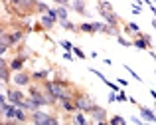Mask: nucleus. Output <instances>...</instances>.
Instances as JSON below:
<instances>
[{"mask_svg": "<svg viewBox=\"0 0 156 125\" xmlns=\"http://www.w3.org/2000/svg\"><path fill=\"white\" fill-rule=\"evenodd\" d=\"M59 46L65 50V52H69V50H73V46H71V42H67V40H61L59 42Z\"/></svg>", "mask_w": 156, "mask_h": 125, "instance_id": "obj_23", "label": "nucleus"}, {"mask_svg": "<svg viewBox=\"0 0 156 125\" xmlns=\"http://www.w3.org/2000/svg\"><path fill=\"white\" fill-rule=\"evenodd\" d=\"M97 12H99V16L105 20L107 24H111V26L119 28V30H121V26L125 24L121 18H119V14L115 12L113 4H111L109 0H97Z\"/></svg>", "mask_w": 156, "mask_h": 125, "instance_id": "obj_1", "label": "nucleus"}, {"mask_svg": "<svg viewBox=\"0 0 156 125\" xmlns=\"http://www.w3.org/2000/svg\"><path fill=\"white\" fill-rule=\"evenodd\" d=\"M30 58V54H16L14 58H12L8 64H10V70L12 72H20V70L24 68V62Z\"/></svg>", "mask_w": 156, "mask_h": 125, "instance_id": "obj_10", "label": "nucleus"}, {"mask_svg": "<svg viewBox=\"0 0 156 125\" xmlns=\"http://www.w3.org/2000/svg\"><path fill=\"white\" fill-rule=\"evenodd\" d=\"M79 32H85V34H95V24L93 22H83V24H77V34Z\"/></svg>", "mask_w": 156, "mask_h": 125, "instance_id": "obj_15", "label": "nucleus"}, {"mask_svg": "<svg viewBox=\"0 0 156 125\" xmlns=\"http://www.w3.org/2000/svg\"><path fill=\"white\" fill-rule=\"evenodd\" d=\"M85 111H81V109H75V111H71V115H67L65 117V123H73V125H87V123H91L87 117H85Z\"/></svg>", "mask_w": 156, "mask_h": 125, "instance_id": "obj_8", "label": "nucleus"}, {"mask_svg": "<svg viewBox=\"0 0 156 125\" xmlns=\"http://www.w3.org/2000/svg\"><path fill=\"white\" fill-rule=\"evenodd\" d=\"M142 38H144V42L148 44V50H150V48H152V36H150V34H144V32H142Z\"/></svg>", "mask_w": 156, "mask_h": 125, "instance_id": "obj_25", "label": "nucleus"}, {"mask_svg": "<svg viewBox=\"0 0 156 125\" xmlns=\"http://www.w3.org/2000/svg\"><path fill=\"white\" fill-rule=\"evenodd\" d=\"M55 4H61V6H69L71 4V0H53Z\"/></svg>", "mask_w": 156, "mask_h": 125, "instance_id": "obj_26", "label": "nucleus"}, {"mask_svg": "<svg viewBox=\"0 0 156 125\" xmlns=\"http://www.w3.org/2000/svg\"><path fill=\"white\" fill-rule=\"evenodd\" d=\"M117 101H129V97H126L125 93H119L117 95Z\"/></svg>", "mask_w": 156, "mask_h": 125, "instance_id": "obj_27", "label": "nucleus"}, {"mask_svg": "<svg viewBox=\"0 0 156 125\" xmlns=\"http://www.w3.org/2000/svg\"><path fill=\"white\" fill-rule=\"evenodd\" d=\"M150 95L154 97V101H156V89H150Z\"/></svg>", "mask_w": 156, "mask_h": 125, "instance_id": "obj_28", "label": "nucleus"}, {"mask_svg": "<svg viewBox=\"0 0 156 125\" xmlns=\"http://www.w3.org/2000/svg\"><path fill=\"white\" fill-rule=\"evenodd\" d=\"M53 10H55L57 20H67V6H61V4H57V8H53Z\"/></svg>", "mask_w": 156, "mask_h": 125, "instance_id": "obj_17", "label": "nucleus"}, {"mask_svg": "<svg viewBox=\"0 0 156 125\" xmlns=\"http://www.w3.org/2000/svg\"><path fill=\"white\" fill-rule=\"evenodd\" d=\"M59 24H61V28H65V30H71V32H75V34H77V26H75V24H71L69 20H59Z\"/></svg>", "mask_w": 156, "mask_h": 125, "instance_id": "obj_21", "label": "nucleus"}, {"mask_svg": "<svg viewBox=\"0 0 156 125\" xmlns=\"http://www.w3.org/2000/svg\"><path fill=\"white\" fill-rule=\"evenodd\" d=\"M12 80H14V85H18V87L30 85V83H32V74L26 72V70H20V72H14Z\"/></svg>", "mask_w": 156, "mask_h": 125, "instance_id": "obj_9", "label": "nucleus"}, {"mask_svg": "<svg viewBox=\"0 0 156 125\" xmlns=\"http://www.w3.org/2000/svg\"><path fill=\"white\" fill-rule=\"evenodd\" d=\"M109 125H126V119L122 115H113L109 117Z\"/></svg>", "mask_w": 156, "mask_h": 125, "instance_id": "obj_20", "label": "nucleus"}, {"mask_svg": "<svg viewBox=\"0 0 156 125\" xmlns=\"http://www.w3.org/2000/svg\"><path fill=\"white\" fill-rule=\"evenodd\" d=\"M12 76H14V72L10 70V64L6 62V58L2 56V58H0V80H2V85H4V87L10 83Z\"/></svg>", "mask_w": 156, "mask_h": 125, "instance_id": "obj_5", "label": "nucleus"}, {"mask_svg": "<svg viewBox=\"0 0 156 125\" xmlns=\"http://www.w3.org/2000/svg\"><path fill=\"white\" fill-rule=\"evenodd\" d=\"M10 48H14V42H12L10 34H8L6 30H2V32H0V54L4 56Z\"/></svg>", "mask_w": 156, "mask_h": 125, "instance_id": "obj_11", "label": "nucleus"}, {"mask_svg": "<svg viewBox=\"0 0 156 125\" xmlns=\"http://www.w3.org/2000/svg\"><path fill=\"white\" fill-rule=\"evenodd\" d=\"M30 121L36 123V125H57L59 123V119L55 117V115L48 113V111H34V113H30Z\"/></svg>", "mask_w": 156, "mask_h": 125, "instance_id": "obj_3", "label": "nucleus"}, {"mask_svg": "<svg viewBox=\"0 0 156 125\" xmlns=\"http://www.w3.org/2000/svg\"><path fill=\"white\" fill-rule=\"evenodd\" d=\"M122 28H125V32H126V34H130L133 38H138V36H142L140 26H136L134 22H125V24H122Z\"/></svg>", "mask_w": 156, "mask_h": 125, "instance_id": "obj_12", "label": "nucleus"}, {"mask_svg": "<svg viewBox=\"0 0 156 125\" xmlns=\"http://www.w3.org/2000/svg\"><path fill=\"white\" fill-rule=\"evenodd\" d=\"M51 8L48 6L46 2H42V0H38V4H36V14H46V12H50Z\"/></svg>", "mask_w": 156, "mask_h": 125, "instance_id": "obj_19", "label": "nucleus"}, {"mask_svg": "<svg viewBox=\"0 0 156 125\" xmlns=\"http://www.w3.org/2000/svg\"><path fill=\"white\" fill-rule=\"evenodd\" d=\"M133 46H134V48H138V50H148V44L144 42V38H142V36L134 38V40H133Z\"/></svg>", "mask_w": 156, "mask_h": 125, "instance_id": "obj_18", "label": "nucleus"}, {"mask_svg": "<svg viewBox=\"0 0 156 125\" xmlns=\"http://www.w3.org/2000/svg\"><path fill=\"white\" fill-rule=\"evenodd\" d=\"M89 121L91 123H99V125H107V121H109V111L105 109V107H101V105H93L91 107V111H89Z\"/></svg>", "mask_w": 156, "mask_h": 125, "instance_id": "obj_4", "label": "nucleus"}, {"mask_svg": "<svg viewBox=\"0 0 156 125\" xmlns=\"http://www.w3.org/2000/svg\"><path fill=\"white\" fill-rule=\"evenodd\" d=\"M6 97H8V101L10 103H16V105H20L22 101H26L28 99V95H24L20 89H16V87H10V85H6Z\"/></svg>", "mask_w": 156, "mask_h": 125, "instance_id": "obj_6", "label": "nucleus"}, {"mask_svg": "<svg viewBox=\"0 0 156 125\" xmlns=\"http://www.w3.org/2000/svg\"><path fill=\"white\" fill-rule=\"evenodd\" d=\"M75 105H77V109H81V111H85V113H89L91 111V107L95 105V97H93L89 91H85V89H81L79 87V91L75 93Z\"/></svg>", "mask_w": 156, "mask_h": 125, "instance_id": "obj_2", "label": "nucleus"}, {"mask_svg": "<svg viewBox=\"0 0 156 125\" xmlns=\"http://www.w3.org/2000/svg\"><path fill=\"white\" fill-rule=\"evenodd\" d=\"M73 54H75L79 60H85V58H87V56H85V52H83L81 48H77V46H73Z\"/></svg>", "mask_w": 156, "mask_h": 125, "instance_id": "obj_22", "label": "nucleus"}, {"mask_svg": "<svg viewBox=\"0 0 156 125\" xmlns=\"http://www.w3.org/2000/svg\"><path fill=\"white\" fill-rule=\"evenodd\" d=\"M117 42H119V44H121V46H133V42H129V40H125V38H122V36H121V34H119V36H117Z\"/></svg>", "mask_w": 156, "mask_h": 125, "instance_id": "obj_24", "label": "nucleus"}, {"mask_svg": "<svg viewBox=\"0 0 156 125\" xmlns=\"http://www.w3.org/2000/svg\"><path fill=\"white\" fill-rule=\"evenodd\" d=\"M69 8H73V10L81 16H87V4H85V0H73V2L69 4Z\"/></svg>", "mask_w": 156, "mask_h": 125, "instance_id": "obj_13", "label": "nucleus"}, {"mask_svg": "<svg viewBox=\"0 0 156 125\" xmlns=\"http://www.w3.org/2000/svg\"><path fill=\"white\" fill-rule=\"evenodd\" d=\"M140 115L146 119V121H152V123H156V113L152 109H148V107H142L140 105Z\"/></svg>", "mask_w": 156, "mask_h": 125, "instance_id": "obj_16", "label": "nucleus"}, {"mask_svg": "<svg viewBox=\"0 0 156 125\" xmlns=\"http://www.w3.org/2000/svg\"><path fill=\"white\" fill-rule=\"evenodd\" d=\"M55 22H59L55 16V10H50L46 12V14H40V26L44 28V30H51L53 26H55Z\"/></svg>", "mask_w": 156, "mask_h": 125, "instance_id": "obj_7", "label": "nucleus"}, {"mask_svg": "<svg viewBox=\"0 0 156 125\" xmlns=\"http://www.w3.org/2000/svg\"><path fill=\"white\" fill-rule=\"evenodd\" d=\"M48 80H50V72H48V70H42V72H32V81L44 83V81H48Z\"/></svg>", "mask_w": 156, "mask_h": 125, "instance_id": "obj_14", "label": "nucleus"}]
</instances>
